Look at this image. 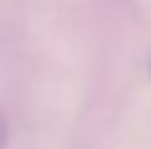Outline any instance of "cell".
<instances>
[{
    "label": "cell",
    "instance_id": "6da1fadb",
    "mask_svg": "<svg viewBox=\"0 0 151 149\" xmlns=\"http://www.w3.org/2000/svg\"><path fill=\"white\" fill-rule=\"evenodd\" d=\"M8 139H10V124L5 112L0 109V149H8Z\"/></svg>",
    "mask_w": 151,
    "mask_h": 149
}]
</instances>
